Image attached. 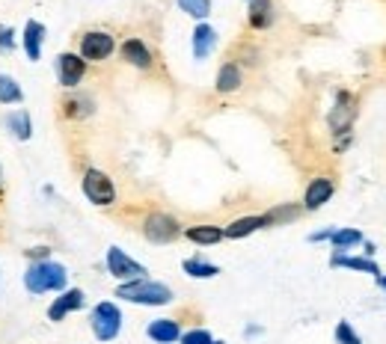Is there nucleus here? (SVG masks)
<instances>
[{"instance_id": "f257e3e1", "label": "nucleus", "mask_w": 386, "mask_h": 344, "mask_svg": "<svg viewBox=\"0 0 386 344\" xmlns=\"http://www.w3.org/2000/svg\"><path fill=\"white\" fill-rule=\"evenodd\" d=\"M69 282V273L57 261H33L24 273V288L30 294H45V291H63Z\"/></svg>"}, {"instance_id": "f03ea898", "label": "nucleus", "mask_w": 386, "mask_h": 344, "mask_svg": "<svg viewBox=\"0 0 386 344\" xmlns=\"http://www.w3.org/2000/svg\"><path fill=\"white\" fill-rule=\"evenodd\" d=\"M116 297L140 305H167L172 303V291L164 282H152V279H134V282H122L116 288Z\"/></svg>"}, {"instance_id": "7ed1b4c3", "label": "nucleus", "mask_w": 386, "mask_h": 344, "mask_svg": "<svg viewBox=\"0 0 386 344\" xmlns=\"http://www.w3.org/2000/svg\"><path fill=\"white\" fill-rule=\"evenodd\" d=\"M81 187H83V196L92 202L98 208H107L116 202V187H113V178L102 170H86L83 178H81Z\"/></svg>"}, {"instance_id": "20e7f679", "label": "nucleus", "mask_w": 386, "mask_h": 344, "mask_svg": "<svg viewBox=\"0 0 386 344\" xmlns=\"http://www.w3.org/2000/svg\"><path fill=\"white\" fill-rule=\"evenodd\" d=\"M90 326H92V333L98 341H113L119 336V329H122V312H119V305L116 303H98L92 315H90Z\"/></svg>"}, {"instance_id": "39448f33", "label": "nucleus", "mask_w": 386, "mask_h": 344, "mask_svg": "<svg viewBox=\"0 0 386 344\" xmlns=\"http://www.w3.org/2000/svg\"><path fill=\"white\" fill-rule=\"evenodd\" d=\"M143 235H146V240H152V244H172V240L181 235V226L176 216H170L164 211H152L143 220Z\"/></svg>"}, {"instance_id": "423d86ee", "label": "nucleus", "mask_w": 386, "mask_h": 344, "mask_svg": "<svg viewBox=\"0 0 386 344\" xmlns=\"http://www.w3.org/2000/svg\"><path fill=\"white\" fill-rule=\"evenodd\" d=\"M107 273L119 279V282H134V279H146V267L140 261H134L131 256H125L119 247L107 249Z\"/></svg>"}, {"instance_id": "0eeeda50", "label": "nucleus", "mask_w": 386, "mask_h": 344, "mask_svg": "<svg viewBox=\"0 0 386 344\" xmlns=\"http://www.w3.org/2000/svg\"><path fill=\"white\" fill-rule=\"evenodd\" d=\"M113 36L104 30H90L81 36V60L83 62H104L110 54H113Z\"/></svg>"}, {"instance_id": "6e6552de", "label": "nucleus", "mask_w": 386, "mask_h": 344, "mask_svg": "<svg viewBox=\"0 0 386 344\" xmlns=\"http://www.w3.org/2000/svg\"><path fill=\"white\" fill-rule=\"evenodd\" d=\"M354 116H357V101L351 92H336V104L330 110V128L333 134H347L354 125Z\"/></svg>"}, {"instance_id": "1a4fd4ad", "label": "nucleus", "mask_w": 386, "mask_h": 344, "mask_svg": "<svg viewBox=\"0 0 386 344\" xmlns=\"http://www.w3.org/2000/svg\"><path fill=\"white\" fill-rule=\"evenodd\" d=\"M86 74V62L81 60V54H60L57 57V78H60V86L66 89H74Z\"/></svg>"}, {"instance_id": "9d476101", "label": "nucleus", "mask_w": 386, "mask_h": 344, "mask_svg": "<svg viewBox=\"0 0 386 344\" xmlns=\"http://www.w3.org/2000/svg\"><path fill=\"white\" fill-rule=\"evenodd\" d=\"M83 303H86V294L81 288H69V291H63L51 305H48V321H54V324H60L63 317L69 315V312H78V309H83Z\"/></svg>"}, {"instance_id": "9b49d317", "label": "nucleus", "mask_w": 386, "mask_h": 344, "mask_svg": "<svg viewBox=\"0 0 386 344\" xmlns=\"http://www.w3.org/2000/svg\"><path fill=\"white\" fill-rule=\"evenodd\" d=\"M336 193V181L327 175H321V178H312L306 187V193H303V208L306 211H318L321 205H327L330 196Z\"/></svg>"}, {"instance_id": "f8f14e48", "label": "nucleus", "mask_w": 386, "mask_h": 344, "mask_svg": "<svg viewBox=\"0 0 386 344\" xmlns=\"http://www.w3.org/2000/svg\"><path fill=\"white\" fill-rule=\"evenodd\" d=\"M146 336L155 344H172L181 338V326H179V321H172V317H160V321H152L146 326Z\"/></svg>"}, {"instance_id": "ddd939ff", "label": "nucleus", "mask_w": 386, "mask_h": 344, "mask_svg": "<svg viewBox=\"0 0 386 344\" xmlns=\"http://www.w3.org/2000/svg\"><path fill=\"white\" fill-rule=\"evenodd\" d=\"M119 50H122V60H125L128 66H134V69H149V66H152V50L146 48L143 39H125Z\"/></svg>"}, {"instance_id": "4468645a", "label": "nucleus", "mask_w": 386, "mask_h": 344, "mask_svg": "<svg viewBox=\"0 0 386 344\" xmlns=\"http://www.w3.org/2000/svg\"><path fill=\"white\" fill-rule=\"evenodd\" d=\"M42 42H45V24L30 18L27 27H24V50H27V60L39 62L42 57Z\"/></svg>"}, {"instance_id": "2eb2a0df", "label": "nucleus", "mask_w": 386, "mask_h": 344, "mask_svg": "<svg viewBox=\"0 0 386 344\" xmlns=\"http://www.w3.org/2000/svg\"><path fill=\"white\" fill-rule=\"evenodd\" d=\"M259 228H265V216H261V214L241 216V220H235V223H229L226 228H223V238H229V240H241V238H247V235L259 232Z\"/></svg>"}, {"instance_id": "dca6fc26", "label": "nucleus", "mask_w": 386, "mask_h": 344, "mask_svg": "<svg viewBox=\"0 0 386 344\" xmlns=\"http://www.w3.org/2000/svg\"><path fill=\"white\" fill-rule=\"evenodd\" d=\"M241 83H244V78H241L238 62H223L220 71H217V83H214L217 92L229 95V92H235V89H241Z\"/></svg>"}, {"instance_id": "f3484780", "label": "nucleus", "mask_w": 386, "mask_h": 344, "mask_svg": "<svg viewBox=\"0 0 386 344\" xmlns=\"http://www.w3.org/2000/svg\"><path fill=\"white\" fill-rule=\"evenodd\" d=\"M330 264H333V267H347V270H359V273H368V276L380 279V267H378V261H371V259L342 256V252H336V256L330 259Z\"/></svg>"}, {"instance_id": "a211bd4d", "label": "nucleus", "mask_w": 386, "mask_h": 344, "mask_svg": "<svg viewBox=\"0 0 386 344\" xmlns=\"http://www.w3.org/2000/svg\"><path fill=\"white\" fill-rule=\"evenodd\" d=\"M217 45V33L211 24H196V30H193V57L196 60H205L211 50H214Z\"/></svg>"}, {"instance_id": "6ab92c4d", "label": "nucleus", "mask_w": 386, "mask_h": 344, "mask_svg": "<svg viewBox=\"0 0 386 344\" xmlns=\"http://www.w3.org/2000/svg\"><path fill=\"white\" fill-rule=\"evenodd\" d=\"M6 122V128L9 134L21 139V143H27V139L33 137V122H30V113L27 110H15V113H9V116L4 119Z\"/></svg>"}, {"instance_id": "aec40b11", "label": "nucleus", "mask_w": 386, "mask_h": 344, "mask_svg": "<svg viewBox=\"0 0 386 344\" xmlns=\"http://www.w3.org/2000/svg\"><path fill=\"white\" fill-rule=\"evenodd\" d=\"M181 235L199 247H211V244H220L223 240V228L220 226H191V228H184Z\"/></svg>"}, {"instance_id": "412c9836", "label": "nucleus", "mask_w": 386, "mask_h": 344, "mask_svg": "<svg viewBox=\"0 0 386 344\" xmlns=\"http://www.w3.org/2000/svg\"><path fill=\"white\" fill-rule=\"evenodd\" d=\"M273 24V4L270 0H250V27L265 30Z\"/></svg>"}, {"instance_id": "4be33fe9", "label": "nucleus", "mask_w": 386, "mask_h": 344, "mask_svg": "<svg viewBox=\"0 0 386 344\" xmlns=\"http://www.w3.org/2000/svg\"><path fill=\"white\" fill-rule=\"evenodd\" d=\"M330 244L336 252H345V249H351L357 244H363V235L357 232V228H336L333 238H330Z\"/></svg>"}, {"instance_id": "5701e85b", "label": "nucleus", "mask_w": 386, "mask_h": 344, "mask_svg": "<svg viewBox=\"0 0 386 344\" xmlns=\"http://www.w3.org/2000/svg\"><path fill=\"white\" fill-rule=\"evenodd\" d=\"M303 208H297V205H277V208H270L268 214H261L265 216V226H280V223H291L301 216Z\"/></svg>"}, {"instance_id": "b1692460", "label": "nucleus", "mask_w": 386, "mask_h": 344, "mask_svg": "<svg viewBox=\"0 0 386 344\" xmlns=\"http://www.w3.org/2000/svg\"><path fill=\"white\" fill-rule=\"evenodd\" d=\"M21 86L15 78H9V74H0V104H21Z\"/></svg>"}, {"instance_id": "393cba45", "label": "nucleus", "mask_w": 386, "mask_h": 344, "mask_svg": "<svg viewBox=\"0 0 386 344\" xmlns=\"http://www.w3.org/2000/svg\"><path fill=\"white\" fill-rule=\"evenodd\" d=\"M181 267H184V273L193 276V279H214V276L220 273L217 264H208V261H202V259H188Z\"/></svg>"}, {"instance_id": "a878e982", "label": "nucleus", "mask_w": 386, "mask_h": 344, "mask_svg": "<svg viewBox=\"0 0 386 344\" xmlns=\"http://www.w3.org/2000/svg\"><path fill=\"white\" fill-rule=\"evenodd\" d=\"M90 113H92L90 98H69L63 104V116H69V119H86Z\"/></svg>"}, {"instance_id": "bb28decb", "label": "nucleus", "mask_w": 386, "mask_h": 344, "mask_svg": "<svg viewBox=\"0 0 386 344\" xmlns=\"http://www.w3.org/2000/svg\"><path fill=\"white\" fill-rule=\"evenodd\" d=\"M179 6L188 12V15H193V18H208V12H211V0H179Z\"/></svg>"}, {"instance_id": "cd10ccee", "label": "nucleus", "mask_w": 386, "mask_h": 344, "mask_svg": "<svg viewBox=\"0 0 386 344\" xmlns=\"http://www.w3.org/2000/svg\"><path fill=\"white\" fill-rule=\"evenodd\" d=\"M336 341H339V344H363V338L354 333V326L347 324V321L336 324Z\"/></svg>"}, {"instance_id": "c85d7f7f", "label": "nucleus", "mask_w": 386, "mask_h": 344, "mask_svg": "<svg viewBox=\"0 0 386 344\" xmlns=\"http://www.w3.org/2000/svg\"><path fill=\"white\" fill-rule=\"evenodd\" d=\"M179 341H181V344H211L214 338H211L208 329H191V333H181Z\"/></svg>"}, {"instance_id": "c756f323", "label": "nucleus", "mask_w": 386, "mask_h": 344, "mask_svg": "<svg viewBox=\"0 0 386 344\" xmlns=\"http://www.w3.org/2000/svg\"><path fill=\"white\" fill-rule=\"evenodd\" d=\"M15 50V30L0 27V54H12Z\"/></svg>"}, {"instance_id": "7c9ffc66", "label": "nucleus", "mask_w": 386, "mask_h": 344, "mask_svg": "<svg viewBox=\"0 0 386 344\" xmlns=\"http://www.w3.org/2000/svg\"><path fill=\"white\" fill-rule=\"evenodd\" d=\"M48 252H51L48 247H33V249H27V259L30 261H48Z\"/></svg>"}, {"instance_id": "2f4dec72", "label": "nucleus", "mask_w": 386, "mask_h": 344, "mask_svg": "<svg viewBox=\"0 0 386 344\" xmlns=\"http://www.w3.org/2000/svg\"><path fill=\"white\" fill-rule=\"evenodd\" d=\"M333 232H336V228H321V232H312V235H309V240H312V244H318V240H330Z\"/></svg>"}, {"instance_id": "473e14b6", "label": "nucleus", "mask_w": 386, "mask_h": 344, "mask_svg": "<svg viewBox=\"0 0 386 344\" xmlns=\"http://www.w3.org/2000/svg\"><path fill=\"white\" fill-rule=\"evenodd\" d=\"M378 282H380V288L386 291V276H380V279H378Z\"/></svg>"}, {"instance_id": "72a5a7b5", "label": "nucleus", "mask_w": 386, "mask_h": 344, "mask_svg": "<svg viewBox=\"0 0 386 344\" xmlns=\"http://www.w3.org/2000/svg\"><path fill=\"white\" fill-rule=\"evenodd\" d=\"M211 344H223V341H217V338H214V341H211Z\"/></svg>"}, {"instance_id": "f704fd0d", "label": "nucleus", "mask_w": 386, "mask_h": 344, "mask_svg": "<svg viewBox=\"0 0 386 344\" xmlns=\"http://www.w3.org/2000/svg\"><path fill=\"white\" fill-rule=\"evenodd\" d=\"M0 178H4V175H0Z\"/></svg>"}]
</instances>
